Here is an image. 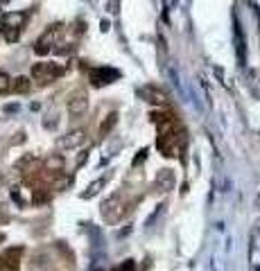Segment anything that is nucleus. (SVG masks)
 I'll list each match as a JSON object with an SVG mask.
<instances>
[{
	"label": "nucleus",
	"instance_id": "1",
	"mask_svg": "<svg viewBox=\"0 0 260 271\" xmlns=\"http://www.w3.org/2000/svg\"><path fill=\"white\" fill-rule=\"evenodd\" d=\"M125 203H123V197H120V192H113L109 199H104L102 203V217L107 219V222H118L120 217L125 215Z\"/></svg>",
	"mask_w": 260,
	"mask_h": 271
},
{
	"label": "nucleus",
	"instance_id": "2",
	"mask_svg": "<svg viewBox=\"0 0 260 271\" xmlns=\"http://www.w3.org/2000/svg\"><path fill=\"white\" fill-rule=\"evenodd\" d=\"M61 73H64V68H59L57 64H36L34 68H32V77H34L36 82H41V84L54 82Z\"/></svg>",
	"mask_w": 260,
	"mask_h": 271
},
{
	"label": "nucleus",
	"instance_id": "3",
	"mask_svg": "<svg viewBox=\"0 0 260 271\" xmlns=\"http://www.w3.org/2000/svg\"><path fill=\"white\" fill-rule=\"evenodd\" d=\"M86 108H89V97H86V93H84V90H77V93L70 95V99H68V113L73 115V118L84 115V113H86Z\"/></svg>",
	"mask_w": 260,
	"mask_h": 271
},
{
	"label": "nucleus",
	"instance_id": "4",
	"mask_svg": "<svg viewBox=\"0 0 260 271\" xmlns=\"http://www.w3.org/2000/svg\"><path fill=\"white\" fill-rule=\"evenodd\" d=\"M118 77H120V73L113 68H93L91 70V84L93 86H107V84H111V82H116Z\"/></svg>",
	"mask_w": 260,
	"mask_h": 271
},
{
	"label": "nucleus",
	"instance_id": "5",
	"mask_svg": "<svg viewBox=\"0 0 260 271\" xmlns=\"http://www.w3.org/2000/svg\"><path fill=\"white\" fill-rule=\"evenodd\" d=\"M20 258H23V247H9V249L2 251V256H0V267H2V269L16 271L18 269Z\"/></svg>",
	"mask_w": 260,
	"mask_h": 271
},
{
	"label": "nucleus",
	"instance_id": "6",
	"mask_svg": "<svg viewBox=\"0 0 260 271\" xmlns=\"http://www.w3.org/2000/svg\"><path fill=\"white\" fill-rule=\"evenodd\" d=\"M84 140H86V131H84V129H75V131L66 133L64 138L57 140V145H59L61 149H77L84 145Z\"/></svg>",
	"mask_w": 260,
	"mask_h": 271
},
{
	"label": "nucleus",
	"instance_id": "7",
	"mask_svg": "<svg viewBox=\"0 0 260 271\" xmlns=\"http://www.w3.org/2000/svg\"><path fill=\"white\" fill-rule=\"evenodd\" d=\"M152 122L156 124V129H158V133L161 136H165V133H172L174 131V127H177V120L172 118L170 113H152Z\"/></svg>",
	"mask_w": 260,
	"mask_h": 271
},
{
	"label": "nucleus",
	"instance_id": "8",
	"mask_svg": "<svg viewBox=\"0 0 260 271\" xmlns=\"http://www.w3.org/2000/svg\"><path fill=\"white\" fill-rule=\"evenodd\" d=\"M172 185H174V174H172V170H161V172L156 174V179H154V190H156V192H167V190H172Z\"/></svg>",
	"mask_w": 260,
	"mask_h": 271
},
{
	"label": "nucleus",
	"instance_id": "9",
	"mask_svg": "<svg viewBox=\"0 0 260 271\" xmlns=\"http://www.w3.org/2000/svg\"><path fill=\"white\" fill-rule=\"evenodd\" d=\"M138 95H140L142 99L152 102V104H165L167 102V95L163 93L161 89H156V86H145V89L138 90Z\"/></svg>",
	"mask_w": 260,
	"mask_h": 271
},
{
	"label": "nucleus",
	"instance_id": "10",
	"mask_svg": "<svg viewBox=\"0 0 260 271\" xmlns=\"http://www.w3.org/2000/svg\"><path fill=\"white\" fill-rule=\"evenodd\" d=\"M54 39H57V27H52V30H48L43 36H41V39H39V43H36V48H34V52H36V54H48L50 50H52Z\"/></svg>",
	"mask_w": 260,
	"mask_h": 271
},
{
	"label": "nucleus",
	"instance_id": "11",
	"mask_svg": "<svg viewBox=\"0 0 260 271\" xmlns=\"http://www.w3.org/2000/svg\"><path fill=\"white\" fill-rule=\"evenodd\" d=\"M118 124V113L113 111V113H109L107 118L102 120V124H100V129H98V133H100V138H107L109 133L113 131V127Z\"/></svg>",
	"mask_w": 260,
	"mask_h": 271
},
{
	"label": "nucleus",
	"instance_id": "12",
	"mask_svg": "<svg viewBox=\"0 0 260 271\" xmlns=\"http://www.w3.org/2000/svg\"><path fill=\"white\" fill-rule=\"evenodd\" d=\"M2 23H5V27H11V30H20V25L25 23V14H20V11L7 14L5 18H2Z\"/></svg>",
	"mask_w": 260,
	"mask_h": 271
},
{
	"label": "nucleus",
	"instance_id": "13",
	"mask_svg": "<svg viewBox=\"0 0 260 271\" xmlns=\"http://www.w3.org/2000/svg\"><path fill=\"white\" fill-rule=\"evenodd\" d=\"M45 170H48V172H61V170H64V156H59V154L48 156L45 158Z\"/></svg>",
	"mask_w": 260,
	"mask_h": 271
},
{
	"label": "nucleus",
	"instance_id": "14",
	"mask_svg": "<svg viewBox=\"0 0 260 271\" xmlns=\"http://www.w3.org/2000/svg\"><path fill=\"white\" fill-rule=\"evenodd\" d=\"M30 89H32V82L27 77H16L14 84H11L14 93H30Z\"/></svg>",
	"mask_w": 260,
	"mask_h": 271
},
{
	"label": "nucleus",
	"instance_id": "15",
	"mask_svg": "<svg viewBox=\"0 0 260 271\" xmlns=\"http://www.w3.org/2000/svg\"><path fill=\"white\" fill-rule=\"evenodd\" d=\"M104 183H107V179H98V181H93V183H91V185H89V190H86V192H84L82 197H84V199H91V197H95V194H98L100 190H102V187H104Z\"/></svg>",
	"mask_w": 260,
	"mask_h": 271
},
{
	"label": "nucleus",
	"instance_id": "16",
	"mask_svg": "<svg viewBox=\"0 0 260 271\" xmlns=\"http://www.w3.org/2000/svg\"><path fill=\"white\" fill-rule=\"evenodd\" d=\"M11 89V79L7 73H0V93H7Z\"/></svg>",
	"mask_w": 260,
	"mask_h": 271
},
{
	"label": "nucleus",
	"instance_id": "17",
	"mask_svg": "<svg viewBox=\"0 0 260 271\" xmlns=\"http://www.w3.org/2000/svg\"><path fill=\"white\" fill-rule=\"evenodd\" d=\"M145 158H147V149H142V152H140V156H136V158H133V168H136L138 163H142V161H145Z\"/></svg>",
	"mask_w": 260,
	"mask_h": 271
},
{
	"label": "nucleus",
	"instance_id": "18",
	"mask_svg": "<svg viewBox=\"0 0 260 271\" xmlns=\"http://www.w3.org/2000/svg\"><path fill=\"white\" fill-rule=\"evenodd\" d=\"M116 271H133V262H131V260H127V262H125L123 269H116Z\"/></svg>",
	"mask_w": 260,
	"mask_h": 271
},
{
	"label": "nucleus",
	"instance_id": "19",
	"mask_svg": "<svg viewBox=\"0 0 260 271\" xmlns=\"http://www.w3.org/2000/svg\"><path fill=\"white\" fill-rule=\"evenodd\" d=\"M16 39H18V30L7 32V41H16Z\"/></svg>",
	"mask_w": 260,
	"mask_h": 271
},
{
	"label": "nucleus",
	"instance_id": "20",
	"mask_svg": "<svg viewBox=\"0 0 260 271\" xmlns=\"http://www.w3.org/2000/svg\"><path fill=\"white\" fill-rule=\"evenodd\" d=\"M14 111H18V104H7L5 106V113H14Z\"/></svg>",
	"mask_w": 260,
	"mask_h": 271
},
{
	"label": "nucleus",
	"instance_id": "21",
	"mask_svg": "<svg viewBox=\"0 0 260 271\" xmlns=\"http://www.w3.org/2000/svg\"><path fill=\"white\" fill-rule=\"evenodd\" d=\"M86 158H89V152H84L82 156L77 158V168H79V165H82V163H86Z\"/></svg>",
	"mask_w": 260,
	"mask_h": 271
},
{
	"label": "nucleus",
	"instance_id": "22",
	"mask_svg": "<svg viewBox=\"0 0 260 271\" xmlns=\"http://www.w3.org/2000/svg\"><path fill=\"white\" fill-rule=\"evenodd\" d=\"M7 222H9V217H7L5 212H0V224H7Z\"/></svg>",
	"mask_w": 260,
	"mask_h": 271
},
{
	"label": "nucleus",
	"instance_id": "23",
	"mask_svg": "<svg viewBox=\"0 0 260 271\" xmlns=\"http://www.w3.org/2000/svg\"><path fill=\"white\" fill-rule=\"evenodd\" d=\"M2 27H5V23H2V18H0V30H2Z\"/></svg>",
	"mask_w": 260,
	"mask_h": 271
},
{
	"label": "nucleus",
	"instance_id": "24",
	"mask_svg": "<svg viewBox=\"0 0 260 271\" xmlns=\"http://www.w3.org/2000/svg\"><path fill=\"white\" fill-rule=\"evenodd\" d=\"M0 7H2V0H0Z\"/></svg>",
	"mask_w": 260,
	"mask_h": 271
}]
</instances>
